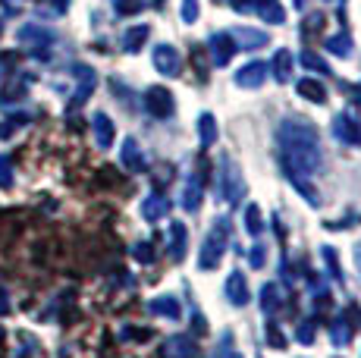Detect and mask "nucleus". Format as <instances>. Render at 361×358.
<instances>
[{"label": "nucleus", "instance_id": "obj_26", "mask_svg": "<svg viewBox=\"0 0 361 358\" xmlns=\"http://www.w3.org/2000/svg\"><path fill=\"white\" fill-rule=\"evenodd\" d=\"M261 308H264V314H270V318L280 311V286L276 283H264L261 286Z\"/></svg>", "mask_w": 361, "mask_h": 358}, {"label": "nucleus", "instance_id": "obj_40", "mask_svg": "<svg viewBox=\"0 0 361 358\" xmlns=\"http://www.w3.org/2000/svg\"><path fill=\"white\" fill-rule=\"evenodd\" d=\"M248 261H252V267H264V261H267V249H264V245H255L252 254H248Z\"/></svg>", "mask_w": 361, "mask_h": 358}, {"label": "nucleus", "instance_id": "obj_17", "mask_svg": "<svg viewBox=\"0 0 361 358\" xmlns=\"http://www.w3.org/2000/svg\"><path fill=\"white\" fill-rule=\"evenodd\" d=\"M161 355L164 358H195V342H192V336H166Z\"/></svg>", "mask_w": 361, "mask_h": 358}, {"label": "nucleus", "instance_id": "obj_21", "mask_svg": "<svg viewBox=\"0 0 361 358\" xmlns=\"http://www.w3.org/2000/svg\"><path fill=\"white\" fill-rule=\"evenodd\" d=\"M283 173H286V179L293 183V189L305 198V202L311 204V208H317V204H321V195H317L314 185H311L308 179H305V173H295V170H289V167H283Z\"/></svg>", "mask_w": 361, "mask_h": 358}, {"label": "nucleus", "instance_id": "obj_34", "mask_svg": "<svg viewBox=\"0 0 361 358\" xmlns=\"http://www.w3.org/2000/svg\"><path fill=\"white\" fill-rule=\"evenodd\" d=\"M132 254H135V261H142V264H151V261H154V245L145 239V242L132 245Z\"/></svg>", "mask_w": 361, "mask_h": 358}, {"label": "nucleus", "instance_id": "obj_8", "mask_svg": "<svg viewBox=\"0 0 361 358\" xmlns=\"http://www.w3.org/2000/svg\"><path fill=\"white\" fill-rule=\"evenodd\" d=\"M154 70L166 75V79H176L179 73H183V57H179V51L173 44H157L154 47Z\"/></svg>", "mask_w": 361, "mask_h": 358}, {"label": "nucleus", "instance_id": "obj_28", "mask_svg": "<svg viewBox=\"0 0 361 358\" xmlns=\"http://www.w3.org/2000/svg\"><path fill=\"white\" fill-rule=\"evenodd\" d=\"M298 63L305 66V70H311V73H317V75H330V66L324 63L321 57H317L314 51H308V47H305L302 54H298Z\"/></svg>", "mask_w": 361, "mask_h": 358}, {"label": "nucleus", "instance_id": "obj_18", "mask_svg": "<svg viewBox=\"0 0 361 358\" xmlns=\"http://www.w3.org/2000/svg\"><path fill=\"white\" fill-rule=\"evenodd\" d=\"M252 13H258L267 25H283L286 23V13H283L280 0H252Z\"/></svg>", "mask_w": 361, "mask_h": 358}, {"label": "nucleus", "instance_id": "obj_11", "mask_svg": "<svg viewBox=\"0 0 361 358\" xmlns=\"http://www.w3.org/2000/svg\"><path fill=\"white\" fill-rule=\"evenodd\" d=\"M226 299H230V305L235 308H245L248 302H252V292H248V280L242 271H233L230 277H226Z\"/></svg>", "mask_w": 361, "mask_h": 358}, {"label": "nucleus", "instance_id": "obj_36", "mask_svg": "<svg viewBox=\"0 0 361 358\" xmlns=\"http://www.w3.org/2000/svg\"><path fill=\"white\" fill-rule=\"evenodd\" d=\"M321 254H324V261H327V271H330V277H333V280H343V271H339V264H336V252H333L330 245H324Z\"/></svg>", "mask_w": 361, "mask_h": 358}, {"label": "nucleus", "instance_id": "obj_9", "mask_svg": "<svg viewBox=\"0 0 361 358\" xmlns=\"http://www.w3.org/2000/svg\"><path fill=\"white\" fill-rule=\"evenodd\" d=\"M207 51H211V63L214 66H230L233 54H235V41L230 32H214L207 38Z\"/></svg>", "mask_w": 361, "mask_h": 358}, {"label": "nucleus", "instance_id": "obj_1", "mask_svg": "<svg viewBox=\"0 0 361 358\" xmlns=\"http://www.w3.org/2000/svg\"><path fill=\"white\" fill-rule=\"evenodd\" d=\"M280 151H283V167L295 170V173H317L324 163L321 154V135H317L314 123H308L305 116H286L280 123Z\"/></svg>", "mask_w": 361, "mask_h": 358}, {"label": "nucleus", "instance_id": "obj_19", "mask_svg": "<svg viewBox=\"0 0 361 358\" xmlns=\"http://www.w3.org/2000/svg\"><path fill=\"white\" fill-rule=\"evenodd\" d=\"M230 35H233V41H235V47H242V51H258V47L267 44V32L248 29V25H242V29L230 32Z\"/></svg>", "mask_w": 361, "mask_h": 358}, {"label": "nucleus", "instance_id": "obj_41", "mask_svg": "<svg viewBox=\"0 0 361 358\" xmlns=\"http://www.w3.org/2000/svg\"><path fill=\"white\" fill-rule=\"evenodd\" d=\"M220 4H230L235 13H252V0H220Z\"/></svg>", "mask_w": 361, "mask_h": 358}, {"label": "nucleus", "instance_id": "obj_15", "mask_svg": "<svg viewBox=\"0 0 361 358\" xmlns=\"http://www.w3.org/2000/svg\"><path fill=\"white\" fill-rule=\"evenodd\" d=\"M148 311L157 314V318H166V321H179V318H183V308H179L176 295H157V299H151L148 302Z\"/></svg>", "mask_w": 361, "mask_h": 358}, {"label": "nucleus", "instance_id": "obj_13", "mask_svg": "<svg viewBox=\"0 0 361 358\" xmlns=\"http://www.w3.org/2000/svg\"><path fill=\"white\" fill-rule=\"evenodd\" d=\"M120 163L129 170V173H142V170H148V161H145V151L138 148L135 139H126L120 148Z\"/></svg>", "mask_w": 361, "mask_h": 358}, {"label": "nucleus", "instance_id": "obj_35", "mask_svg": "<svg viewBox=\"0 0 361 358\" xmlns=\"http://www.w3.org/2000/svg\"><path fill=\"white\" fill-rule=\"evenodd\" d=\"M13 185V161L6 154H0V189H10Z\"/></svg>", "mask_w": 361, "mask_h": 358}, {"label": "nucleus", "instance_id": "obj_20", "mask_svg": "<svg viewBox=\"0 0 361 358\" xmlns=\"http://www.w3.org/2000/svg\"><path fill=\"white\" fill-rule=\"evenodd\" d=\"M92 129H94V142H98V148H110L116 139V129H114V120H110L107 113H94L92 116Z\"/></svg>", "mask_w": 361, "mask_h": 358}, {"label": "nucleus", "instance_id": "obj_4", "mask_svg": "<svg viewBox=\"0 0 361 358\" xmlns=\"http://www.w3.org/2000/svg\"><path fill=\"white\" fill-rule=\"evenodd\" d=\"M142 104H145V113H151L154 120H170L173 110H176V101H173L170 88H164V85H151V88H145Z\"/></svg>", "mask_w": 361, "mask_h": 358}, {"label": "nucleus", "instance_id": "obj_27", "mask_svg": "<svg viewBox=\"0 0 361 358\" xmlns=\"http://www.w3.org/2000/svg\"><path fill=\"white\" fill-rule=\"evenodd\" d=\"M349 340H352V321L343 314V318H336L330 323V342L333 346H345Z\"/></svg>", "mask_w": 361, "mask_h": 358}, {"label": "nucleus", "instance_id": "obj_44", "mask_svg": "<svg viewBox=\"0 0 361 358\" xmlns=\"http://www.w3.org/2000/svg\"><path fill=\"white\" fill-rule=\"evenodd\" d=\"M224 358H242L239 352H230V355H224Z\"/></svg>", "mask_w": 361, "mask_h": 358}, {"label": "nucleus", "instance_id": "obj_32", "mask_svg": "<svg viewBox=\"0 0 361 358\" xmlns=\"http://www.w3.org/2000/svg\"><path fill=\"white\" fill-rule=\"evenodd\" d=\"M145 0H114V10L116 16H135V13H142Z\"/></svg>", "mask_w": 361, "mask_h": 358}, {"label": "nucleus", "instance_id": "obj_37", "mask_svg": "<svg viewBox=\"0 0 361 358\" xmlns=\"http://www.w3.org/2000/svg\"><path fill=\"white\" fill-rule=\"evenodd\" d=\"M295 336H298V342H302V346H311V342H314V323L302 321V323H298V330H295Z\"/></svg>", "mask_w": 361, "mask_h": 358}, {"label": "nucleus", "instance_id": "obj_45", "mask_svg": "<svg viewBox=\"0 0 361 358\" xmlns=\"http://www.w3.org/2000/svg\"><path fill=\"white\" fill-rule=\"evenodd\" d=\"M154 4H157V6H161V4H164V0H154Z\"/></svg>", "mask_w": 361, "mask_h": 358}, {"label": "nucleus", "instance_id": "obj_31", "mask_svg": "<svg viewBox=\"0 0 361 358\" xmlns=\"http://www.w3.org/2000/svg\"><path fill=\"white\" fill-rule=\"evenodd\" d=\"M25 85L23 82H16V85H6L4 92H0V107H10V104H16V101H25Z\"/></svg>", "mask_w": 361, "mask_h": 358}, {"label": "nucleus", "instance_id": "obj_10", "mask_svg": "<svg viewBox=\"0 0 361 358\" xmlns=\"http://www.w3.org/2000/svg\"><path fill=\"white\" fill-rule=\"evenodd\" d=\"M201 195H204V167H195L185 179V189H183V208L189 214H195L201 208Z\"/></svg>", "mask_w": 361, "mask_h": 358}, {"label": "nucleus", "instance_id": "obj_2", "mask_svg": "<svg viewBox=\"0 0 361 358\" xmlns=\"http://www.w3.org/2000/svg\"><path fill=\"white\" fill-rule=\"evenodd\" d=\"M226 249H230V220L220 217L217 223L211 226V233H207L204 245H201V254H198V267L201 271H214V267L224 261Z\"/></svg>", "mask_w": 361, "mask_h": 358}, {"label": "nucleus", "instance_id": "obj_30", "mask_svg": "<svg viewBox=\"0 0 361 358\" xmlns=\"http://www.w3.org/2000/svg\"><path fill=\"white\" fill-rule=\"evenodd\" d=\"M245 230H248V236H261L264 220H261V208H258V204H248V208H245Z\"/></svg>", "mask_w": 361, "mask_h": 358}, {"label": "nucleus", "instance_id": "obj_7", "mask_svg": "<svg viewBox=\"0 0 361 358\" xmlns=\"http://www.w3.org/2000/svg\"><path fill=\"white\" fill-rule=\"evenodd\" d=\"M73 75L79 79V85H75V94H73V101H69V110H75V107H82L88 98H92V92H94V85H98V73L92 70V66H73Z\"/></svg>", "mask_w": 361, "mask_h": 358}, {"label": "nucleus", "instance_id": "obj_29", "mask_svg": "<svg viewBox=\"0 0 361 358\" xmlns=\"http://www.w3.org/2000/svg\"><path fill=\"white\" fill-rule=\"evenodd\" d=\"M327 51L336 54V57H349V54H352V38L345 35V32H343V35H330L327 38Z\"/></svg>", "mask_w": 361, "mask_h": 358}, {"label": "nucleus", "instance_id": "obj_25", "mask_svg": "<svg viewBox=\"0 0 361 358\" xmlns=\"http://www.w3.org/2000/svg\"><path fill=\"white\" fill-rule=\"evenodd\" d=\"M148 35H151L148 25H135V29H129L126 35H123V51H126V54H138L145 47V41H148Z\"/></svg>", "mask_w": 361, "mask_h": 358}, {"label": "nucleus", "instance_id": "obj_14", "mask_svg": "<svg viewBox=\"0 0 361 358\" xmlns=\"http://www.w3.org/2000/svg\"><path fill=\"white\" fill-rule=\"evenodd\" d=\"M293 66H295L293 51H286V47H283V51L274 54V60L267 63V70L274 73V79L280 82V85H289V82H293Z\"/></svg>", "mask_w": 361, "mask_h": 358}, {"label": "nucleus", "instance_id": "obj_3", "mask_svg": "<svg viewBox=\"0 0 361 358\" xmlns=\"http://www.w3.org/2000/svg\"><path fill=\"white\" fill-rule=\"evenodd\" d=\"M242 195H245V179H242V170L235 167V161L230 154L220 161V173H217V198L226 204H239Z\"/></svg>", "mask_w": 361, "mask_h": 358}, {"label": "nucleus", "instance_id": "obj_16", "mask_svg": "<svg viewBox=\"0 0 361 358\" xmlns=\"http://www.w3.org/2000/svg\"><path fill=\"white\" fill-rule=\"evenodd\" d=\"M164 214H170V198L161 195V192H151L142 202V217L148 220V223H157Z\"/></svg>", "mask_w": 361, "mask_h": 358}, {"label": "nucleus", "instance_id": "obj_39", "mask_svg": "<svg viewBox=\"0 0 361 358\" xmlns=\"http://www.w3.org/2000/svg\"><path fill=\"white\" fill-rule=\"evenodd\" d=\"M198 19V0H183V23H195Z\"/></svg>", "mask_w": 361, "mask_h": 358}, {"label": "nucleus", "instance_id": "obj_33", "mask_svg": "<svg viewBox=\"0 0 361 358\" xmlns=\"http://www.w3.org/2000/svg\"><path fill=\"white\" fill-rule=\"evenodd\" d=\"M264 333H267V342L274 349H286V336L280 333V327H276L274 321H267V327H264Z\"/></svg>", "mask_w": 361, "mask_h": 358}, {"label": "nucleus", "instance_id": "obj_38", "mask_svg": "<svg viewBox=\"0 0 361 358\" xmlns=\"http://www.w3.org/2000/svg\"><path fill=\"white\" fill-rule=\"evenodd\" d=\"M321 29H324V16L321 13H311L302 25V35H311V32H321Z\"/></svg>", "mask_w": 361, "mask_h": 358}, {"label": "nucleus", "instance_id": "obj_5", "mask_svg": "<svg viewBox=\"0 0 361 358\" xmlns=\"http://www.w3.org/2000/svg\"><path fill=\"white\" fill-rule=\"evenodd\" d=\"M16 38H19V44H25L32 51V57H38V60H44L47 57V51H51V44H54V32L51 29H44V25H23V29L16 32Z\"/></svg>", "mask_w": 361, "mask_h": 358}, {"label": "nucleus", "instance_id": "obj_6", "mask_svg": "<svg viewBox=\"0 0 361 358\" xmlns=\"http://www.w3.org/2000/svg\"><path fill=\"white\" fill-rule=\"evenodd\" d=\"M333 135L339 144H349V148H361V126L352 113H336L333 116Z\"/></svg>", "mask_w": 361, "mask_h": 358}, {"label": "nucleus", "instance_id": "obj_24", "mask_svg": "<svg viewBox=\"0 0 361 358\" xmlns=\"http://www.w3.org/2000/svg\"><path fill=\"white\" fill-rule=\"evenodd\" d=\"M198 139H201V148H211V144L220 139V126H217V116L214 113L198 116Z\"/></svg>", "mask_w": 361, "mask_h": 358}, {"label": "nucleus", "instance_id": "obj_43", "mask_svg": "<svg viewBox=\"0 0 361 358\" xmlns=\"http://www.w3.org/2000/svg\"><path fill=\"white\" fill-rule=\"evenodd\" d=\"M293 4L298 6V10H302V6H305V0H293Z\"/></svg>", "mask_w": 361, "mask_h": 358}, {"label": "nucleus", "instance_id": "obj_42", "mask_svg": "<svg viewBox=\"0 0 361 358\" xmlns=\"http://www.w3.org/2000/svg\"><path fill=\"white\" fill-rule=\"evenodd\" d=\"M355 261H358V271H361V245L355 249Z\"/></svg>", "mask_w": 361, "mask_h": 358}, {"label": "nucleus", "instance_id": "obj_23", "mask_svg": "<svg viewBox=\"0 0 361 358\" xmlns=\"http://www.w3.org/2000/svg\"><path fill=\"white\" fill-rule=\"evenodd\" d=\"M185 242H189V230H185V223L176 220V223L170 226V258L176 261V264L185 258Z\"/></svg>", "mask_w": 361, "mask_h": 358}, {"label": "nucleus", "instance_id": "obj_12", "mask_svg": "<svg viewBox=\"0 0 361 358\" xmlns=\"http://www.w3.org/2000/svg\"><path fill=\"white\" fill-rule=\"evenodd\" d=\"M267 79V63L264 60H252L235 73V85L239 88H261V82Z\"/></svg>", "mask_w": 361, "mask_h": 358}, {"label": "nucleus", "instance_id": "obj_22", "mask_svg": "<svg viewBox=\"0 0 361 358\" xmlns=\"http://www.w3.org/2000/svg\"><path fill=\"white\" fill-rule=\"evenodd\" d=\"M295 92L302 94L305 101H311V104H327V88H324L317 79H298Z\"/></svg>", "mask_w": 361, "mask_h": 358}]
</instances>
